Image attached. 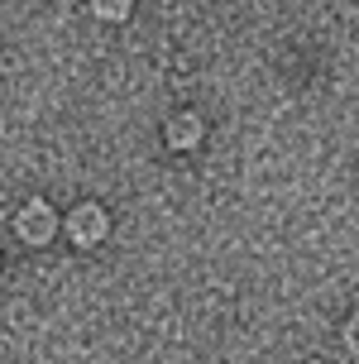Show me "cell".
Here are the masks:
<instances>
[{"instance_id":"obj_3","label":"cell","mask_w":359,"mask_h":364,"mask_svg":"<svg viewBox=\"0 0 359 364\" xmlns=\"http://www.w3.org/2000/svg\"><path fill=\"white\" fill-rule=\"evenodd\" d=\"M201 139V120L197 115H173L168 120V144L173 149H192Z\"/></svg>"},{"instance_id":"obj_2","label":"cell","mask_w":359,"mask_h":364,"mask_svg":"<svg viewBox=\"0 0 359 364\" xmlns=\"http://www.w3.org/2000/svg\"><path fill=\"white\" fill-rule=\"evenodd\" d=\"M15 230L24 240H34V245H43V240H53V230H58V220H53V211L43 206V201H29L24 211H19V220H15Z\"/></svg>"},{"instance_id":"obj_1","label":"cell","mask_w":359,"mask_h":364,"mask_svg":"<svg viewBox=\"0 0 359 364\" xmlns=\"http://www.w3.org/2000/svg\"><path fill=\"white\" fill-rule=\"evenodd\" d=\"M68 235L77 240V245H96V240H106V211H101L96 201H82V206L68 216Z\"/></svg>"},{"instance_id":"obj_4","label":"cell","mask_w":359,"mask_h":364,"mask_svg":"<svg viewBox=\"0 0 359 364\" xmlns=\"http://www.w3.org/2000/svg\"><path fill=\"white\" fill-rule=\"evenodd\" d=\"M91 10L101 19H125L129 15V0H91Z\"/></svg>"},{"instance_id":"obj_5","label":"cell","mask_w":359,"mask_h":364,"mask_svg":"<svg viewBox=\"0 0 359 364\" xmlns=\"http://www.w3.org/2000/svg\"><path fill=\"white\" fill-rule=\"evenodd\" d=\"M345 346L350 355H359V316H350V326H345Z\"/></svg>"}]
</instances>
